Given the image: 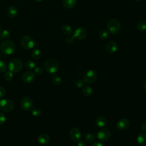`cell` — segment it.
I'll list each match as a JSON object with an SVG mask.
<instances>
[{"instance_id":"obj_1","label":"cell","mask_w":146,"mask_h":146,"mask_svg":"<svg viewBox=\"0 0 146 146\" xmlns=\"http://www.w3.org/2000/svg\"><path fill=\"white\" fill-rule=\"evenodd\" d=\"M0 48L1 52L5 55H11L12 54L15 50V43L11 40H5L3 41L1 46Z\"/></svg>"},{"instance_id":"obj_2","label":"cell","mask_w":146,"mask_h":146,"mask_svg":"<svg viewBox=\"0 0 146 146\" xmlns=\"http://www.w3.org/2000/svg\"><path fill=\"white\" fill-rule=\"evenodd\" d=\"M45 70L50 74H55L59 69L58 62L53 59H48L44 63Z\"/></svg>"},{"instance_id":"obj_3","label":"cell","mask_w":146,"mask_h":146,"mask_svg":"<svg viewBox=\"0 0 146 146\" xmlns=\"http://www.w3.org/2000/svg\"><path fill=\"white\" fill-rule=\"evenodd\" d=\"M108 31L112 34H117L121 29L120 22L116 19H110L107 25Z\"/></svg>"},{"instance_id":"obj_4","label":"cell","mask_w":146,"mask_h":146,"mask_svg":"<svg viewBox=\"0 0 146 146\" xmlns=\"http://www.w3.org/2000/svg\"><path fill=\"white\" fill-rule=\"evenodd\" d=\"M23 67V63L19 59H12L8 64L9 70L13 73H15L20 71Z\"/></svg>"},{"instance_id":"obj_5","label":"cell","mask_w":146,"mask_h":146,"mask_svg":"<svg viewBox=\"0 0 146 146\" xmlns=\"http://www.w3.org/2000/svg\"><path fill=\"white\" fill-rule=\"evenodd\" d=\"M14 107L13 102L7 99L0 100V110L2 111L8 112L11 111Z\"/></svg>"},{"instance_id":"obj_6","label":"cell","mask_w":146,"mask_h":146,"mask_svg":"<svg viewBox=\"0 0 146 146\" xmlns=\"http://www.w3.org/2000/svg\"><path fill=\"white\" fill-rule=\"evenodd\" d=\"M21 43L22 46L26 50H30L33 48L35 45V42L34 39L29 35L23 36L21 38Z\"/></svg>"},{"instance_id":"obj_7","label":"cell","mask_w":146,"mask_h":146,"mask_svg":"<svg viewBox=\"0 0 146 146\" xmlns=\"http://www.w3.org/2000/svg\"><path fill=\"white\" fill-rule=\"evenodd\" d=\"M111 136V131L106 128H103L98 131L97 132L98 139L103 142L108 141Z\"/></svg>"},{"instance_id":"obj_8","label":"cell","mask_w":146,"mask_h":146,"mask_svg":"<svg viewBox=\"0 0 146 146\" xmlns=\"http://www.w3.org/2000/svg\"><path fill=\"white\" fill-rule=\"evenodd\" d=\"M97 74L93 70H88L83 76V80L84 82L88 84H92L94 83L97 79Z\"/></svg>"},{"instance_id":"obj_9","label":"cell","mask_w":146,"mask_h":146,"mask_svg":"<svg viewBox=\"0 0 146 146\" xmlns=\"http://www.w3.org/2000/svg\"><path fill=\"white\" fill-rule=\"evenodd\" d=\"M20 105L21 108L25 111H30L33 108V100L29 97L23 98L20 102Z\"/></svg>"},{"instance_id":"obj_10","label":"cell","mask_w":146,"mask_h":146,"mask_svg":"<svg viewBox=\"0 0 146 146\" xmlns=\"http://www.w3.org/2000/svg\"><path fill=\"white\" fill-rule=\"evenodd\" d=\"M87 35V31L85 29L82 27H77L73 34V36L74 38L78 40H82L86 38Z\"/></svg>"},{"instance_id":"obj_11","label":"cell","mask_w":146,"mask_h":146,"mask_svg":"<svg viewBox=\"0 0 146 146\" xmlns=\"http://www.w3.org/2000/svg\"><path fill=\"white\" fill-rule=\"evenodd\" d=\"M35 80V74L31 71H27L23 73L22 80L26 84H30Z\"/></svg>"},{"instance_id":"obj_12","label":"cell","mask_w":146,"mask_h":146,"mask_svg":"<svg viewBox=\"0 0 146 146\" xmlns=\"http://www.w3.org/2000/svg\"><path fill=\"white\" fill-rule=\"evenodd\" d=\"M70 137L71 140L74 141H78L81 138V132L77 128H72L70 129L69 132Z\"/></svg>"},{"instance_id":"obj_13","label":"cell","mask_w":146,"mask_h":146,"mask_svg":"<svg viewBox=\"0 0 146 146\" xmlns=\"http://www.w3.org/2000/svg\"><path fill=\"white\" fill-rule=\"evenodd\" d=\"M130 123L128 119H121L119 120L116 123V127L118 129L121 131H124L127 129L129 127Z\"/></svg>"},{"instance_id":"obj_14","label":"cell","mask_w":146,"mask_h":146,"mask_svg":"<svg viewBox=\"0 0 146 146\" xmlns=\"http://www.w3.org/2000/svg\"><path fill=\"white\" fill-rule=\"evenodd\" d=\"M106 51L109 53H113L117 50V44L114 41H110L106 46Z\"/></svg>"},{"instance_id":"obj_15","label":"cell","mask_w":146,"mask_h":146,"mask_svg":"<svg viewBox=\"0 0 146 146\" xmlns=\"http://www.w3.org/2000/svg\"><path fill=\"white\" fill-rule=\"evenodd\" d=\"M38 142L42 145L47 144L50 141V137L46 133H41L38 137Z\"/></svg>"},{"instance_id":"obj_16","label":"cell","mask_w":146,"mask_h":146,"mask_svg":"<svg viewBox=\"0 0 146 146\" xmlns=\"http://www.w3.org/2000/svg\"><path fill=\"white\" fill-rule=\"evenodd\" d=\"M76 3V0H63V5L66 9L74 8Z\"/></svg>"},{"instance_id":"obj_17","label":"cell","mask_w":146,"mask_h":146,"mask_svg":"<svg viewBox=\"0 0 146 146\" xmlns=\"http://www.w3.org/2000/svg\"><path fill=\"white\" fill-rule=\"evenodd\" d=\"M18 9L14 6H10L7 10V14L8 16H9L11 18H14L16 17L18 14Z\"/></svg>"},{"instance_id":"obj_18","label":"cell","mask_w":146,"mask_h":146,"mask_svg":"<svg viewBox=\"0 0 146 146\" xmlns=\"http://www.w3.org/2000/svg\"><path fill=\"white\" fill-rule=\"evenodd\" d=\"M107 119L104 116H99L95 120V124L99 127H103L107 124Z\"/></svg>"},{"instance_id":"obj_19","label":"cell","mask_w":146,"mask_h":146,"mask_svg":"<svg viewBox=\"0 0 146 146\" xmlns=\"http://www.w3.org/2000/svg\"><path fill=\"white\" fill-rule=\"evenodd\" d=\"M137 141L139 144L142 146H146V133H140L137 137Z\"/></svg>"},{"instance_id":"obj_20","label":"cell","mask_w":146,"mask_h":146,"mask_svg":"<svg viewBox=\"0 0 146 146\" xmlns=\"http://www.w3.org/2000/svg\"><path fill=\"white\" fill-rule=\"evenodd\" d=\"M62 32L66 35H70L72 33V29L70 25H64L61 27Z\"/></svg>"},{"instance_id":"obj_21","label":"cell","mask_w":146,"mask_h":146,"mask_svg":"<svg viewBox=\"0 0 146 146\" xmlns=\"http://www.w3.org/2000/svg\"><path fill=\"white\" fill-rule=\"evenodd\" d=\"M137 30L140 32H144L146 30V21H141L136 25Z\"/></svg>"},{"instance_id":"obj_22","label":"cell","mask_w":146,"mask_h":146,"mask_svg":"<svg viewBox=\"0 0 146 146\" xmlns=\"http://www.w3.org/2000/svg\"><path fill=\"white\" fill-rule=\"evenodd\" d=\"M82 93L86 96H90L92 93V89L91 87L89 85L84 86L82 90Z\"/></svg>"},{"instance_id":"obj_23","label":"cell","mask_w":146,"mask_h":146,"mask_svg":"<svg viewBox=\"0 0 146 146\" xmlns=\"http://www.w3.org/2000/svg\"><path fill=\"white\" fill-rule=\"evenodd\" d=\"M31 56L34 59H39L41 58L42 53L39 49H34L31 52Z\"/></svg>"},{"instance_id":"obj_24","label":"cell","mask_w":146,"mask_h":146,"mask_svg":"<svg viewBox=\"0 0 146 146\" xmlns=\"http://www.w3.org/2000/svg\"><path fill=\"white\" fill-rule=\"evenodd\" d=\"M51 81H52V83L54 85L59 86V85H60L61 84L62 79H61V78L59 76H58L57 75H54L51 78Z\"/></svg>"},{"instance_id":"obj_25","label":"cell","mask_w":146,"mask_h":146,"mask_svg":"<svg viewBox=\"0 0 146 146\" xmlns=\"http://www.w3.org/2000/svg\"><path fill=\"white\" fill-rule=\"evenodd\" d=\"M85 139L88 142V143H92L94 141H95L96 137L95 136V135L92 133H88L86 134V136H85Z\"/></svg>"},{"instance_id":"obj_26","label":"cell","mask_w":146,"mask_h":146,"mask_svg":"<svg viewBox=\"0 0 146 146\" xmlns=\"http://www.w3.org/2000/svg\"><path fill=\"white\" fill-rule=\"evenodd\" d=\"M25 66L27 69H28L29 71H31L35 68V64L33 61L29 60L26 61V62L25 63Z\"/></svg>"},{"instance_id":"obj_27","label":"cell","mask_w":146,"mask_h":146,"mask_svg":"<svg viewBox=\"0 0 146 146\" xmlns=\"http://www.w3.org/2000/svg\"><path fill=\"white\" fill-rule=\"evenodd\" d=\"M99 37L101 39H105L108 36V31L106 30H102L99 33Z\"/></svg>"},{"instance_id":"obj_28","label":"cell","mask_w":146,"mask_h":146,"mask_svg":"<svg viewBox=\"0 0 146 146\" xmlns=\"http://www.w3.org/2000/svg\"><path fill=\"white\" fill-rule=\"evenodd\" d=\"M13 78V73L10 71H7L4 75V78L6 81L11 80Z\"/></svg>"},{"instance_id":"obj_29","label":"cell","mask_w":146,"mask_h":146,"mask_svg":"<svg viewBox=\"0 0 146 146\" xmlns=\"http://www.w3.org/2000/svg\"><path fill=\"white\" fill-rule=\"evenodd\" d=\"M31 114L34 117H39L42 115V111L39 108H34L32 110Z\"/></svg>"},{"instance_id":"obj_30","label":"cell","mask_w":146,"mask_h":146,"mask_svg":"<svg viewBox=\"0 0 146 146\" xmlns=\"http://www.w3.org/2000/svg\"><path fill=\"white\" fill-rule=\"evenodd\" d=\"M6 68H7L6 63L3 60H0V72H4L5 71H6Z\"/></svg>"},{"instance_id":"obj_31","label":"cell","mask_w":146,"mask_h":146,"mask_svg":"<svg viewBox=\"0 0 146 146\" xmlns=\"http://www.w3.org/2000/svg\"><path fill=\"white\" fill-rule=\"evenodd\" d=\"M10 35V32L7 30H3L1 33V36L2 38H5V39H6V38H8Z\"/></svg>"},{"instance_id":"obj_32","label":"cell","mask_w":146,"mask_h":146,"mask_svg":"<svg viewBox=\"0 0 146 146\" xmlns=\"http://www.w3.org/2000/svg\"><path fill=\"white\" fill-rule=\"evenodd\" d=\"M84 80L82 79H77L75 83V86L78 87V88H81L82 87H83V86L84 85Z\"/></svg>"},{"instance_id":"obj_33","label":"cell","mask_w":146,"mask_h":146,"mask_svg":"<svg viewBox=\"0 0 146 146\" xmlns=\"http://www.w3.org/2000/svg\"><path fill=\"white\" fill-rule=\"evenodd\" d=\"M6 119L5 115L3 113L0 112V125H3L5 123Z\"/></svg>"},{"instance_id":"obj_34","label":"cell","mask_w":146,"mask_h":146,"mask_svg":"<svg viewBox=\"0 0 146 146\" xmlns=\"http://www.w3.org/2000/svg\"><path fill=\"white\" fill-rule=\"evenodd\" d=\"M43 69L40 67H36L34 68V74L37 75H39L43 73Z\"/></svg>"},{"instance_id":"obj_35","label":"cell","mask_w":146,"mask_h":146,"mask_svg":"<svg viewBox=\"0 0 146 146\" xmlns=\"http://www.w3.org/2000/svg\"><path fill=\"white\" fill-rule=\"evenodd\" d=\"M6 94V89L2 86H0V99H2Z\"/></svg>"},{"instance_id":"obj_36","label":"cell","mask_w":146,"mask_h":146,"mask_svg":"<svg viewBox=\"0 0 146 146\" xmlns=\"http://www.w3.org/2000/svg\"><path fill=\"white\" fill-rule=\"evenodd\" d=\"M74 40V37L73 36H68L66 38V42L68 44H71Z\"/></svg>"},{"instance_id":"obj_37","label":"cell","mask_w":146,"mask_h":146,"mask_svg":"<svg viewBox=\"0 0 146 146\" xmlns=\"http://www.w3.org/2000/svg\"><path fill=\"white\" fill-rule=\"evenodd\" d=\"M78 146H87L86 143L83 140H79L78 141Z\"/></svg>"},{"instance_id":"obj_38","label":"cell","mask_w":146,"mask_h":146,"mask_svg":"<svg viewBox=\"0 0 146 146\" xmlns=\"http://www.w3.org/2000/svg\"><path fill=\"white\" fill-rule=\"evenodd\" d=\"M141 130L144 132H146V121L144 122L141 125Z\"/></svg>"},{"instance_id":"obj_39","label":"cell","mask_w":146,"mask_h":146,"mask_svg":"<svg viewBox=\"0 0 146 146\" xmlns=\"http://www.w3.org/2000/svg\"><path fill=\"white\" fill-rule=\"evenodd\" d=\"M92 146H103V145L101 143L96 141V142H95L94 144H92Z\"/></svg>"},{"instance_id":"obj_40","label":"cell","mask_w":146,"mask_h":146,"mask_svg":"<svg viewBox=\"0 0 146 146\" xmlns=\"http://www.w3.org/2000/svg\"><path fill=\"white\" fill-rule=\"evenodd\" d=\"M143 87L146 90V79L144 80V81L143 82Z\"/></svg>"},{"instance_id":"obj_41","label":"cell","mask_w":146,"mask_h":146,"mask_svg":"<svg viewBox=\"0 0 146 146\" xmlns=\"http://www.w3.org/2000/svg\"><path fill=\"white\" fill-rule=\"evenodd\" d=\"M42 0H35V2H40V1H42Z\"/></svg>"},{"instance_id":"obj_42","label":"cell","mask_w":146,"mask_h":146,"mask_svg":"<svg viewBox=\"0 0 146 146\" xmlns=\"http://www.w3.org/2000/svg\"><path fill=\"white\" fill-rule=\"evenodd\" d=\"M135 1H141L142 0H135Z\"/></svg>"},{"instance_id":"obj_43","label":"cell","mask_w":146,"mask_h":146,"mask_svg":"<svg viewBox=\"0 0 146 146\" xmlns=\"http://www.w3.org/2000/svg\"><path fill=\"white\" fill-rule=\"evenodd\" d=\"M1 25H0V33H1Z\"/></svg>"}]
</instances>
